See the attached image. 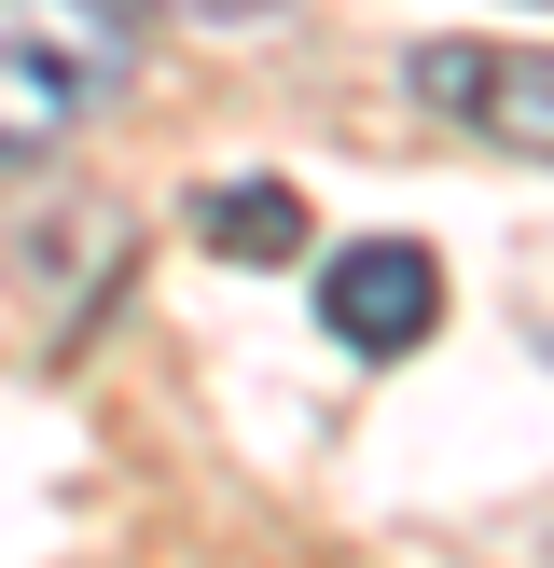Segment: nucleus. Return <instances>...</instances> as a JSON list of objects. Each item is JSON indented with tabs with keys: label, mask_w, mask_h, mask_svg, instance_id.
Masks as SVG:
<instances>
[{
	"label": "nucleus",
	"mask_w": 554,
	"mask_h": 568,
	"mask_svg": "<svg viewBox=\"0 0 554 568\" xmlns=\"http://www.w3.org/2000/svg\"><path fill=\"white\" fill-rule=\"evenodd\" d=\"M138 70L125 0H0V166H42L55 139H83Z\"/></svg>",
	"instance_id": "nucleus-1"
},
{
	"label": "nucleus",
	"mask_w": 554,
	"mask_h": 568,
	"mask_svg": "<svg viewBox=\"0 0 554 568\" xmlns=\"http://www.w3.org/2000/svg\"><path fill=\"white\" fill-rule=\"evenodd\" d=\"M319 320L347 333L360 361H402V347H430V320H443V264L416 236H360V250L319 264Z\"/></svg>",
	"instance_id": "nucleus-2"
},
{
	"label": "nucleus",
	"mask_w": 554,
	"mask_h": 568,
	"mask_svg": "<svg viewBox=\"0 0 554 568\" xmlns=\"http://www.w3.org/2000/svg\"><path fill=\"white\" fill-rule=\"evenodd\" d=\"M416 98L485 125L499 153H541L554 166V55H485V42H416Z\"/></svg>",
	"instance_id": "nucleus-3"
},
{
	"label": "nucleus",
	"mask_w": 554,
	"mask_h": 568,
	"mask_svg": "<svg viewBox=\"0 0 554 568\" xmlns=\"http://www.w3.org/2000/svg\"><path fill=\"white\" fill-rule=\"evenodd\" d=\"M194 236H208L222 264H291L305 250V194L291 181H208L194 194Z\"/></svg>",
	"instance_id": "nucleus-4"
},
{
	"label": "nucleus",
	"mask_w": 554,
	"mask_h": 568,
	"mask_svg": "<svg viewBox=\"0 0 554 568\" xmlns=\"http://www.w3.org/2000/svg\"><path fill=\"white\" fill-rule=\"evenodd\" d=\"M166 14H277V0H166Z\"/></svg>",
	"instance_id": "nucleus-5"
}]
</instances>
